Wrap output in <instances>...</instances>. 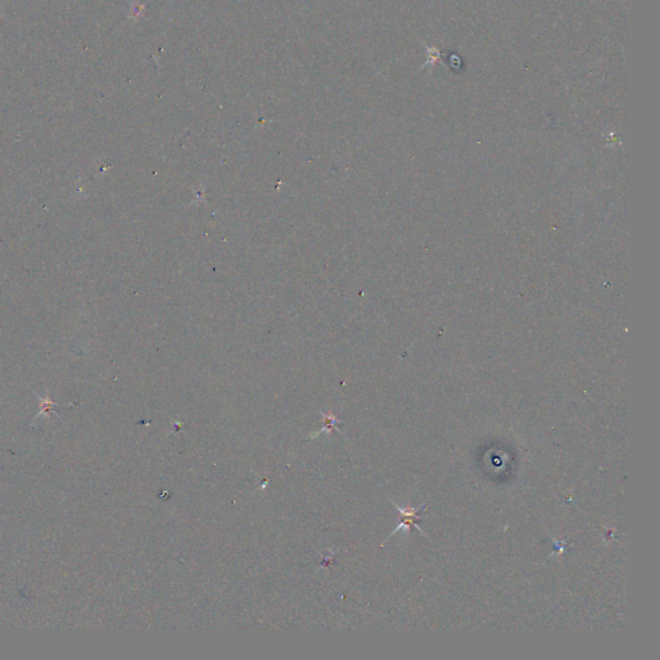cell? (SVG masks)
I'll return each instance as SVG.
<instances>
[{
	"mask_svg": "<svg viewBox=\"0 0 660 660\" xmlns=\"http://www.w3.org/2000/svg\"><path fill=\"white\" fill-rule=\"evenodd\" d=\"M395 505H396L397 511L400 512V516H401L402 521L399 524V526H397V528L392 531V534L397 533L399 530L408 531L409 529H411L413 526H414V528L418 529V530H419L422 534H425L422 529H420L419 526L416 525V521L419 520V517H418V511H419V509H422L423 507H425L426 502L423 503V504H420L419 507H409V508H401L400 505H397V504H395ZM392 534H391V535H392Z\"/></svg>",
	"mask_w": 660,
	"mask_h": 660,
	"instance_id": "cell-1",
	"label": "cell"
}]
</instances>
